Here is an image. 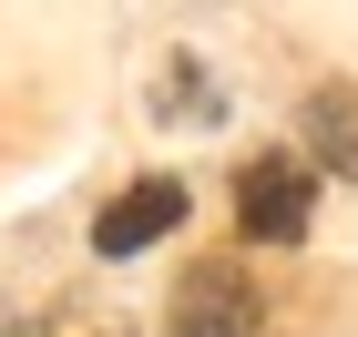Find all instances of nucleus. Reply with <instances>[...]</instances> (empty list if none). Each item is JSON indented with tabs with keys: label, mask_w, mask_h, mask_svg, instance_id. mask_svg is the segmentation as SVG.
I'll return each instance as SVG.
<instances>
[{
	"label": "nucleus",
	"mask_w": 358,
	"mask_h": 337,
	"mask_svg": "<svg viewBox=\"0 0 358 337\" xmlns=\"http://www.w3.org/2000/svg\"><path fill=\"white\" fill-rule=\"evenodd\" d=\"M236 225H246L256 246H297V235H307V164L256 153V164L236 174Z\"/></svg>",
	"instance_id": "f257e3e1"
},
{
	"label": "nucleus",
	"mask_w": 358,
	"mask_h": 337,
	"mask_svg": "<svg viewBox=\"0 0 358 337\" xmlns=\"http://www.w3.org/2000/svg\"><path fill=\"white\" fill-rule=\"evenodd\" d=\"M174 337H256V286L236 276V266L174 276Z\"/></svg>",
	"instance_id": "f03ea898"
},
{
	"label": "nucleus",
	"mask_w": 358,
	"mask_h": 337,
	"mask_svg": "<svg viewBox=\"0 0 358 337\" xmlns=\"http://www.w3.org/2000/svg\"><path fill=\"white\" fill-rule=\"evenodd\" d=\"M174 225H185V184H164V174H154V184H134V195L92 225V246H103V255H143L154 235H174Z\"/></svg>",
	"instance_id": "7ed1b4c3"
},
{
	"label": "nucleus",
	"mask_w": 358,
	"mask_h": 337,
	"mask_svg": "<svg viewBox=\"0 0 358 337\" xmlns=\"http://www.w3.org/2000/svg\"><path fill=\"white\" fill-rule=\"evenodd\" d=\"M307 153H317L328 174H348V184H358V82L307 92Z\"/></svg>",
	"instance_id": "20e7f679"
}]
</instances>
